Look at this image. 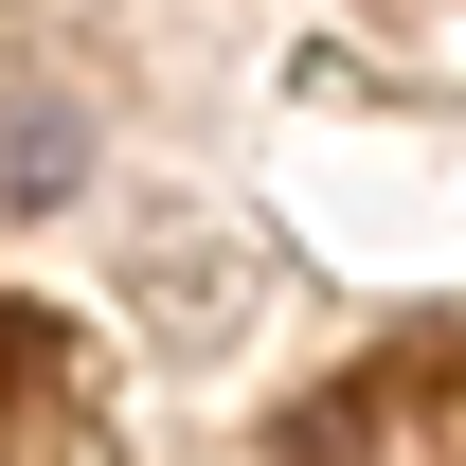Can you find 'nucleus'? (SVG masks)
<instances>
[{
	"label": "nucleus",
	"instance_id": "obj_1",
	"mask_svg": "<svg viewBox=\"0 0 466 466\" xmlns=\"http://www.w3.org/2000/svg\"><path fill=\"white\" fill-rule=\"evenodd\" d=\"M72 162H90V144H72V108H0V179H18V198H55Z\"/></svg>",
	"mask_w": 466,
	"mask_h": 466
}]
</instances>
